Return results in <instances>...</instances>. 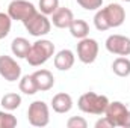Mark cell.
I'll return each instance as SVG.
<instances>
[{
    "label": "cell",
    "instance_id": "obj_23",
    "mask_svg": "<svg viewBox=\"0 0 130 128\" xmlns=\"http://www.w3.org/2000/svg\"><path fill=\"white\" fill-rule=\"evenodd\" d=\"M76 2L86 11H97L103 5V0H76Z\"/></svg>",
    "mask_w": 130,
    "mask_h": 128
},
{
    "label": "cell",
    "instance_id": "obj_24",
    "mask_svg": "<svg viewBox=\"0 0 130 128\" xmlns=\"http://www.w3.org/2000/svg\"><path fill=\"white\" fill-rule=\"evenodd\" d=\"M67 127L68 128H86L88 127V122L83 118H80V116H73V118L68 119Z\"/></svg>",
    "mask_w": 130,
    "mask_h": 128
},
{
    "label": "cell",
    "instance_id": "obj_18",
    "mask_svg": "<svg viewBox=\"0 0 130 128\" xmlns=\"http://www.w3.org/2000/svg\"><path fill=\"white\" fill-rule=\"evenodd\" d=\"M18 88H20V92H23V94H26V95H35V94L38 92V86H36V81H35V78H33L32 74H30V75H29V74L24 75V77L20 80Z\"/></svg>",
    "mask_w": 130,
    "mask_h": 128
},
{
    "label": "cell",
    "instance_id": "obj_13",
    "mask_svg": "<svg viewBox=\"0 0 130 128\" xmlns=\"http://www.w3.org/2000/svg\"><path fill=\"white\" fill-rule=\"evenodd\" d=\"M52 107L56 113H68L73 109V98L65 92L56 94L52 98Z\"/></svg>",
    "mask_w": 130,
    "mask_h": 128
},
{
    "label": "cell",
    "instance_id": "obj_9",
    "mask_svg": "<svg viewBox=\"0 0 130 128\" xmlns=\"http://www.w3.org/2000/svg\"><path fill=\"white\" fill-rule=\"evenodd\" d=\"M0 75L6 81H17L21 77V66L11 56H0Z\"/></svg>",
    "mask_w": 130,
    "mask_h": 128
},
{
    "label": "cell",
    "instance_id": "obj_19",
    "mask_svg": "<svg viewBox=\"0 0 130 128\" xmlns=\"http://www.w3.org/2000/svg\"><path fill=\"white\" fill-rule=\"evenodd\" d=\"M2 105H3V109L12 112V110L18 109L21 105V96L18 95V94H14V92L6 94V95L2 98Z\"/></svg>",
    "mask_w": 130,
    "mask_h": 128
},
{
    "label": "cell",
    "instance_id": "obj_2",
    "mask_svg": "<svg viewBox=\"0 0 130 128\" xmlns=\"http://www.w3.org/2000/svg\"><path fill=\"white\" fill-rule=\"evenodd\" d=\"M53 54H55V44L48 39H38L30 45L26 60L30 66H39L45 63Z\"/></svg>",
    "mask_w": 130,
    "mask_h": 128
},
{
    "label": "cell",
    "instance_id": "obj_10",
    "mask_svg": "<svg viewBox=\"0 0 130 128\" xmlns=\"http://www.w3.org/2000/svg\"><path fill=\"white\" fill-rule=\"evenodd\" d=\"M106 50L117 56L130 54V38L124 35H110L106 39Z\"/></svg>",
    "mask_w": 130,
    "mask_h": 128
},
{
    "label": "cell",
    "instance_id": "obj_16",
    "mask_svg": "<svg viewBox=\"0 0 130 128\" xmlns=\"http://www.w3.org/2000/svg\"><path fill=\"white\" fill-rule=\"evenodd\" d=\"M70 32H71V36L77 38V39H83L89 35V26L85 20H73V23L70 24Z\"/></svg>",
    "mask_w": 130,
    "mask_h": 128
},
{
    "label": "cell",
    "instance_id": "obj_4",
    "mask_svg": "<svg viewBox=\"0 0 130 128\" xmlns=\"http://www.w3.org/2000/svg\"><path fill=\"white\" fill-rule=\"evenodd\" d=\"M104 116L115 125L121 128H130V110L120 101H109Z\"/></svg>",
    "mask_w": 130,
    "mask_h": 128
},
{
    "label": "cell",
    "instance_id": "obj_15",
    "mask_svg": "<svg viewBox=\"0 0 130 128\" xmlns=\"http://www.w3.org/2000/svg\"><path fill=\"white\" fill-rule=\"evenodd\" d=\"M30 42L26 39V38H15L14 41H12V44H11V50H12V53H14V56H17L18 59H26V56H27V53H29V50H30Z\"/></svg>",
    "mask_w": 130,
    "mask_h": 128
},
{
    "label": "cell",
    "instance_id": "obj_1",
    "mask_svg": "<svg viewBox=\"0 0 130 128\" xmlns=\"http://www.w3.org/2000/svg\"><path fill=\"white\" fill-rule=\"evenodd\" d=\"M126 20V11L118 3H109L106 8L98 9L94 17V24L97 30L104 32L110 27H120Z\"/></svg>",
    "mask_w": 130,
    "mask_h": 128
},
{
    "label": "cell",
    "instance_id": "obj_3",
    "mask_svg": "<svg viewBox=\"0 0 130 128\" xmlns=\"http://www.w3.org/2000/svg\"><path fill=\"white\" fill-rule=\"evenodd\" d=\"M107 104H109L107 96L98 95L95 92H86L77 101V107L83 113H89V115H103Z\"/></svg>",
    "mask_w": 130,
    "mask_h": 128
},
{
    "label": "cell",
    "instance_id": "obj_14",
    "mask_svg": "<svg viewBox=\"0 0 130 128\" xmlns=\"http://www.w3.org/2000/svg\"><path fill=\"white\" fill-rule=\"evenodd\" d=\"M74 65V53L71 50H61L55 56V66L59 71H68Z\"/></svg>",
    "mask_w": 130,
    "mask_h": 128
},
{
    "label": "cell",
    "instance_id": "obj_8",
    "mask_svg": "<svg viewBox=\"0 0 130 128\" xmlns=\"http://www.w3.org/2000/svg\"><path fill=\"white\" fill-rule=\"evenodd\" d=\"M98 56V42L92 38H83L77 44V57L80 62L89 65L92 63Z\"/></svg>",
    "mask_w": 130,
    "mask_h": 128
},
{
    "label": "cell",
    "instance_id": "obj_26",
    "mask_svg": "<svg viewBox=\"0 0 130 128\" xmlns=\"http://www.w3.org/2000/svg\"><path fill=\"white\" fill-rule=\"evenodd\" d=\"M123 2H130V0H123Z\"/></svg>",
    "mask_w": 130,
    "mask_h": 128
},
{
    "label": "cell",
    "instance_id": "obj_21",
    "mask_svg": "<svg viewBox=\"0 0 130 128\" xmlns=\"http://www.w3.org/2000/svg\"><path fill=\"white\" fill-rule=\"evenodd\" d=\"M11 26H12V18L8 14L0 12V39H3L9 35Z\"/></svg>",
    "mask_w": 130,
    "mask_h": 128
},
{
    "label": "cell",
    "instance_id": "obj_25",
    "mask_svg": "<svg viewBox=\"0 0 130 128\" xmlns=\"http://www.w3.org/2000/svg\"><path fill=\"white\" fill-rule=\"evenodd\" d=\"M95 128H115V125L104 116V118L98 119L97 122H95Z\"/></svg>",
    "mask_w": 130,
    "mask_h": 128
},
{
    "label": "cell",
    "instance_id": "obj_6",
    "mask_svg": "<svg viewBox=\"0 0 130 128\" xmlns=\"http://www.w3.org/2000/svg\"><path fill=\"white\" fill-rule=\"evenodd\" d=\"M38 11L27 0H12L8 6V15L15 21H27Z\"/></svg>",
    "mask_w": 130,
    "mask_h": 128
},
{
    "label": "cell",
    "instance_id": "obj_12",
    "mask_svg": "<svg viewBox=\"0 0 130 128\" xmlns=\"http://www.w3.org/2000/svg\"><path fill=\"white\" fill-rule=\"evenodd\" d=\"M32 75L35 78V81H36L38 91H41V92L50 91L55 86V77H53V74L48 69H38V71L33 72Z\"/></svg>",
    "mask_w": 130,
    "mask_h": 128
},
{
    "label": "cell",
    "instance_id": "obj_11",
    "mask_svg": "<svg viewBox=\"0 0 130 128\" xmlns=\"http://www.w3.org/2000/svg\"><path fill=\"white\" fill-rule=\"evenodd\" d=\"M73 20H74L73 11L68 8H58L52 14V23L58 29H68L70 24L73 23Z\"/></svg>",
    "mask_w": 130,
    "mask_h": 128
},
{
    "label": "cell",
    "instance_id": "obj_5",
    "mask_svg": "<svg viewBox=\"0 0 130 128\" xmlns=\"http://www.w3.org/2000/svg\"><path fill=\"white\" fill-rule=\"evenodd\" d=\"M27 121L33 127H45L50 122L48 105L41 99L33 101L27 109Z\"/></svg>",
    "mask_w": 130,
    "mask_h": 128
},
{
    "label": "cell",
    "instance_id": "obj_22",
    "mask_svg": "<svg viewBox=\"0 0 130 128\" xmlns=\"http://www.w3.org/2000/svg\"><path fill=\"white\" fill-rule=\"evenodd\" d=\"M17 127V118L12 113L0 112V128H14Z\"/></svg>",
    "mask_w": 130,
    "mask_h": 128
},
{
    "label": "cell",
    "instance_id": "obj_17",
    "mask_svg": "<svg viewBox=\"0 0 130 128\" xmlns=\"http://www.w3.org/2000/svg\"><path fill=\"white\" fill-rule=\"evenodd\" d=\"M112 71L118 77H129L130 75V59L126 56H120L113 60L112 63Z\"/></svg>",
    "mask_w": 130,
    "mask_h": 128
},
{
    "label": "cell",
    "instance_id": "obj_20",
    "mask_svg": "<svg viewBox=\"0 0 130 128\" xmlns=\"http://www.w3.org/2000/svg\"><path fill=\"white\" fill-rule=\"evenodd\" d=\"M38 6L44 15H52L59 8V0H39Z\"/></svg>",
    "mask_w": 130,
    "mask_h": 128
},
{
    "label": "cell",
    "instance_id": "obj_7",
    "mask_svg": "<svg viewBox=\"0 0 130 128\" xmlns=\"http://www.w3.org/2000/svg\"><path fill=\"white\" fill-rule=\"evenodd\" d=\"M23 24H24L26 30L30 33L32 36H36V38L47 35V33L50 32V29H52L50 20H48L47 15H44L42 12H36L35 15H32V17H30L27 21H24Z\"/></svg>",
    "mask_w": 130,
    "mask_h": 128
}]
</instances>
